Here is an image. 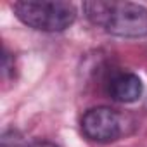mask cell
<instances>
[{"mask_svg":"<svg viewBox=\"0 0 147 147\" xmlns=\"http://www.w3.org/2000/svg\"><path fill=\"white\" fill-rule=\"evenodd\" d=\"M24 137L18 130H5L0 138V147H28Z\"/></svg>","mask_w":147,"mask_h":147,"instance_id":"5b68a950","label":"cell"},{"mask_svg":"<svg viewBox=\"0 0 147 147\" xmlns=\"http://www.w3.org/2000/svg\"><path fill=\"white\" fill-rule=\"evenodd\" d=\"M16 18L40 31H62L76 19V9L64 0H21L14 4Z\"/></svg>","mask_w":147,"mask_h":147,"instance_id":"6da1fadb","label":"cell"},{"mask_svg":"<svg viewBox=\"0 0 147 147\" xmlns=\"http://www.w3.org/2000/svg\"><path fill=\"white\" fill-rule=\"evenodd\" d=\"M28 147H59L52 142H47V140H36V142H31Z\"/></svg>","mask_w":147,"mask_h":147,"instance_id":"8992f818","label":"cell"},{"mask_svg":"<svg viewBox=\"0 0 147 147\" xmlns=\"http://www.w3.org/2000/svg\"><path fill=\"white\" fill-rule=\"evenodd\" d=\"M144 92L142 80L133 73H119L109 82V95L116 102H135Z\"/></svg>","mask_w":147,"mask_h":147,"instance_id":"277c9868","label":"cell"},{"mask_svg":"<svg viewBox=\"0 0 147 147\" xmlns=\"http://www.w3.org/2000/svg\"><path fill=\"white\" fill-rule=\"evenodd\" d=\"M107 33L125 38L147 36V7L135 2H113L102 24Z\"/></svg>","mask_w":147,"mask_h":147,"instance_id":"3957f363","label":"cell"},{"mask_svg":"<svg viewBox=\"0 0 147 147\" xmlns=\"http://www.w3.org/2000/svg\"><path fill=\"white\" fill-rule=\"evenodd\" d=\"M137 123L135 119L121 111L111 107H94L88 109L82 118V130L87 138L100 144L116 142L133 133Z\"/></svg>","mask_w":147,"mask_h":147,"instance_id":"7a4b0ae2","label":"cell"}]
</instances>
